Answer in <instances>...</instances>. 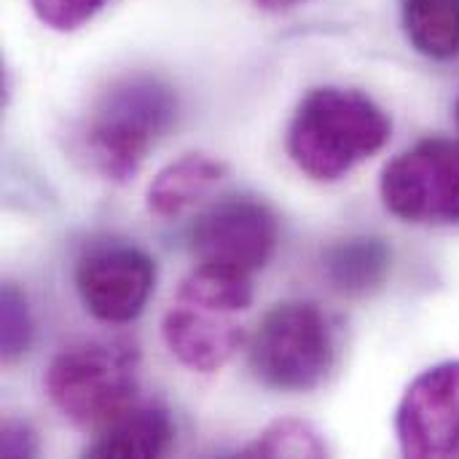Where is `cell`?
<instances>
[{
	"label": "cell",
	"mask_w": 459,
	"mask_h": 459,
	"mask_svg": "<svg viewBox=\"0 0 459 459\" xmlns=\"http://www.w3.org/2000/svg\"><path fill=\"white\" fill-rule=\"evenodd\" d=\"M385 207L417 226L459 223V140L428 137L398 153L382 172Z\"/></svg>",
	"instance_id": "obj_5"
},
{
	"label": "cell",
	"mask_w": 459,
	"mask_h": 459,
	"mask_svg": "<svg viewBox=\"0 0 459 459\" xmlns=\"http://www.w3.org/2000/svg\"><path fill=\"white\" fill-rule=\"evenodd\" d=\"M258 8H264V11H274V13H280V11H290V8H296V5H304V3H309V0H253Z\"/></svg>",
	"instance_id": "obj_18"
},
{
	"label": "cell",
	"mask_w": 459,
	"mask_h": 459,
	"mask_svg": "<svg viewBox=\"0 0 459 459\" xmlns=\"http://www.w3.org/2000/svg\"><path fill=\"white\" fill-rule=\"evenodd\" d=\"M393 134L390 116L363 91L317 86L288 126V156L317 183H336L379 153Z\"/></svg>",
	"instance_id": "obj_1"
},
{
	"label": "cell",
	"mask_w": 459,
	"mask_h": 459,
	"mask_svg": "<svg viewBox=\"0 0 459 459\" xmlns=\"http://www.w3.org/2000/svg\"><path fill=\"white\" fill-rule=\"evenodd\" d=\"M336 363V342L328 317L312 301L272 307L250 339L253 377L277 393L317 390Z\"/></svg>",
	"instance_id": "obj_4"
},
{
	"label": "cell",
	"mask_w": 459,
	"mask_h": 459,
	"mask_svg": "<svg viewBox=\"0 0 459 459\" xmlns=\"http://www.w3.org/2000/svg\"><path fill=\"white\" fill-rule=\"evenodd\" d=\"M30 5L46 27L73 32L86 24L105 5V0H30Z\"/></svg>",
	"instance_id": "obj_16"
},
{
	"label": "cell",
	"mask_w": 459,
	"mask_h": 459,
	"mask_svg": "<svg viewBox=\"0 0 459 459\" xmlns=\"http://www.w3.org/2000/svg\"><path fill=\"white\" fill-rule=\"evenodd\" d=\"M239 457L320 459L328 457V444H325L323 433H320L312 422L299 420V417H285V420H274L269 428H264V430L239 452Z\"/></svg>",
	"instance_id": "obj_14"
},
{
	"label": "cell",
	"mask_w": 459,
	"mask_h": 459,
	"mask_svg": "<svg viewBox=\"0 0 459 459\" xmlns=\"http://www.w3.org/2000/svg\"><path fill=\"white\" fill-rule=\"evenodd\" d=\"M43 385L67 422L100 433L134 406L140 352L129 342H83L51 360Z\"/></svg>",
	"instance_id": "obj_3"
},
{
	"label": "cell",
	"mask_w": 459,
	"mask_h": 459,
	"mask_svg": "<svg viewBox=\"0 0 459 459\" xmlns=\"http://www.w3.org/2000/svg\"><path fill=\"white\" fill-rule=\"evenodd\" d=\"M156 288V261L132 242L105 239L75 264V290L100 323L124 325L143 315Z\"/></svg>",
	"instance_id": "obj_7"
},
{
	"label": "cell",
	"mask_w": 459,
	"mask_h": 459,
	"mask_svg": "<svg viewBox=\"0 0 459 459\" xmlns=\"http://www.w3.org/2000/svg\"><path fill=\"white\" fill-rule=\"evenodd\" d=\"M175 441V425L164 406L145 403L132 406L121 417H116L108 428H102L94 441L86 446V457L145 459L161 457Z\"/></svg>",
	"instance_id": "obj_10"
},
{
	"label": "cell",
	"mask_w": 459,
	"mask_h": 459,
	"mask_svg": "<svg viewBox=\"0 0 459 459\" xmlns=\"http://www.w3.org/2000/svg\"><path fill=\"white\" fill-rule=\"evenodd\" d=\"M237 317L239 312L178 293L164 315L161 336L180 366L196 374H212L245 344V325Z\"/></svg>",
	"instance_id": "obj_9"
},
{
	"label": "cell",
	"mask_w": 459,
	"mask_h": 459,
	"mask_svg": "<svg viewBox=\"0 0 459 459\" xmlns=\"http://www.w3.org/2000/svg\"><path fill=\"white\" fill-rule=\"evenodd\" d=\"M280 221L258 199L234 194L207 207L191 226L188 242L199 264L253 277L274 255Z\"/></svg>",
	"instance_id": "obj_6"
},
{
	"label": "cell",
	"mask_w": 459,
	"mask_h": 459,
	"mask_svg": "<svg viewBox=\"0 0 459 459\" xmlns=\"http://www.w3.org/2000/svg\"><path fill=\"white\" fill-rule=\"evenodd\" d=\"M409 43L428 59L459 56V0H403Z\"/></svg>",
	"instance_id": "obj_13"
},
{
	"label": "cell",
	"mask_w": 459,
	"mask_h": 459,
	"mask_svg": "<svg viewBox=\"0 0 459 459\" xmlns=\"http://www.w3.org/2000/svg\"><path fill=\"white\" fill-rule=\"evenodd\" d=\"M393 269V247L374 234L333 242L323 255V272L342 296H368L379 290Z\"/></svg>",
	"instance_id": "obj_11"
},
{
	"label": "cell",
	"mask_w": 459,
	"mask_h": 459,
	"mask_svg": "<svg viewBox=\"0 0 459 459\" xmlns=\"http://www.w3.org/2000/svg\"><path fill=\"white\" fill-rule=\"evenodd\" d=\"M175 118L178 94L167 81L156 75L121 78L89 113L83 126L86 156L102 178L129 183Z\"/></svg>",
	"instance_id": "obj_2"
},
{
	"label": "cell",
	"mask_w": 459,
	"mask_h": 459,
	"mask_svg": "<svg viewBox=\"0 0 459 459\" xmlns=\"http://www.w3.org/2000/svg\"><path fill=\"white\" fill-rule=\"evenodd\" d=\"M229 172V164L210 153H186L167 164L148 186V210L156 218H178L194 207Z\"/></svg>",
	"instance_id": "obj_12"
},
{
	"label": "cell",
	"mask_w": 459,
	"mask_h": 459,
	"mask_svg": "<svg viewBox=\"0 0 459 459\" xmlns=\"http://www.w3.org/2000/svg\"><path fill=\"white\" fill-rule=\"evenodd\" d=\"M455 118H457V126H459V97H457V102H455Z\"/></svg>",
	"instance_id": "obj_19"
},
{
	"label": "cell",
	"mask_w": 459,
	"mask_h": 459,
	"mask_svg": "<svg viewBox=\"0 0 459 459\" xmlns=\"http://www.w3.org/2000/svg\"><path fill=\"white\" fill-rule=\"evenodd\" d=\"M0 452L3 457L19 459V457H35L38 455V441H35V433L27 422L22 420H8L3 425V433H0Z\"/></svg>",
	"instance_id": "obj_17"
},
{
	"label": "cell",
	"mask_w": 459,
	"mask_h": 459,
	"mask_svg": "<svg viewBox=\"0 0 459 459\" xmlns=\"http://www.w3.org/2000/svg\"><path fill=\"white\" fill-rule=\"evenodd\" d=\"M401 455L411 459L459 457V360L422 371L395 411Z\"/></svg>",
	"instance_id": "obj_8"
},
{
	"label": "cell",
	"mask_w": 459,
	"mask_h": 459,
	"mask_svg": "<svg viewBox=\"0 0 459 459\" xmlns=\"http://www.w3.org/2000/svg\"><path fill=\"white\" fill-rule=\"evenodd\" d=\"M0 325L3 360L13 363L32 344V315L27 307V296L13 282H5L0 293Z\"/></svg>",
	"instance_id": "obj_15"
}]
</instances>
